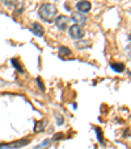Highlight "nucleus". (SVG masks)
<instances>
[{
    "instance_id": "nucleus-1",
    "label": "nucleus",
    "mask_w": 131,
    "mask_h": 149,
    "mask_svg": "<svg viewBox=\"0 0 131 149\" xmlns=\"http://www.w3.org/2000/svg\"><path fill=\"white\" fill-rule=\"evenodd\" d=\"M38 15L43 21H46V23H53L54 20L56 19L58 8H56L54 4H50V3L42 4L39 11H38Z\"/></svg>"
},
{
    "instance_id": "nucleus-2",
    "label": "nucleus",
    "mask_w": 131,
    "mask_h": 149,
    "mask_svg": "<svg viewBox=\"0 0 131 149\" xmlns=\"http://www.w3.org/2000/svg\"><path fill=\"white\" fill-rule=\"evenodd\" d=\"M55 25L58 29H60V31H66L68 26V17L64 16V15H60V16H58L55 20Z\"/></svg>"
},
{
    "instance_id": "nucleus-3",
    "label": "nucleus",
    "mask_w": 131,
    "mask_h": 149,
    "mask_svg": "<svg viewBox=\"0 0 131 149\" xmlns=\"http://www.w3.org/2000/svg\"><path fill=\"white\" fill-rule=\"evenodd\" d=\"M71 19H72V21L76 24V25H84V24L86 23V17L84 16V13H81V12H72V15H71Z\"/></svg>"
},
{
    "instance_id": "nucleus-4",
    "label": "nucleus",
    "mask_w": 131,
    "mask_h": 149,
    "mask_svg": "<svg viewBox=\"0 0 131 149\" xmlns=\"http://www.w3.org/2000/svg\"><path fill=\"white\" fill-rule=\"evenodd\" d=\"M70 36L72 37L73 40H80V38H83V36H84V32H83V29H81V26H79V25H72L70 28Z\"/></svg>"
},
{
    "instance_id": "nucleus-5",
    "label": "nucleus",
    "mask_w": 131,
    "mask_h": 149,
    "mask_svg": "<svg viewBox=\"0 0 131 149\" xmlns=\"http://www.w3.org/2000/svg\"><path fill=\"white\" fill-rule=\"evenodd\" d=\"M76 8H78V12H81V13H86V12H89L91 8H92V4L89 1H86V0H81L76 4Z\"/></svg>"
},
{
    "instance_id": "nucleus-6",
    "label": "nucleus",
    "mask_w": 131,
    "mask_h": 149,
    "mask_svg": "<svg viewBox=\"0 0 131 149\" xmlns=\"http://www.w3.org/2000/svg\"><path fill=\"white\" fill-rule=\"evenodd\" d=\"M30 29H32V32H33L34 34H37V36H39V37H42L43 34H45V29H43V26H42L41 24H38V23L32 24Z\"/></svg>"
},
{
    "instance_id": "nucleus-7",
    "label": "nucleus",
    "mask_w": 131,
    "mask_h": 149,
    "mask_svg": "<svg viewBox=\"0 0 131 149\" xmlns=\"http://www.w3.org/2000/svg\"><path fill=\"white\" fill-rule=\"evenodd\" d=\"M30 140H21V141H19V143H13V144H11V145H0V149H4V148H19V146H24L25 144H28Z\"/></svg>"
},
{
    "instance_id": "nucleus-8",
    "label": "nucleus",
    "mask_w": 131,
    "mask_h": 149,
    "mask_svg": "<svg viewBox=\"0 0 131 149\" xmlns=\"http://www.w3.org/2000/svg\"><path fill=\"white\" fill-rule=\"evenodd\" d=\"M112 69L117 73H122L125 70V65L123 63H112Z\"/></svg>"
},
{
    "instance_id": "nucleus-9",
    "label": "nucleus",
    "mask_w": 131,
    "mask_h": 149,
    "mask_svg": "<svg viewBox=\"0 0 131 149\" xmlns=\"http://www.w3.org/2000/svg\"><path fill=\"white\" fill-rule=\"evenodd\" d=\"M59 54H62V56H70L71 54V50L68 48H64V46H60V48H59Z\"/></svg>"
},
{
    "instance_id": "nucleus-10",
    "label": "nucleus",
    "mask_w": 131,
    "mask_h": 149,
    "mask_svg": "<svg viewBox=\"0 0 131 149\" xmlns=\"http://www.w3.org/2000/svg\"><path fill=\"white\" fill-rule=\"evenodd\" d=\"M43 125H45V123H43V121H41V123H37L34 131H36V132H41V131H43Z\"/></svg>"
},
{
    "instance_id": "nucleus-11",
    "label": "nucleus",
    "mask_w": 131,
    "mask_h": 149,
    "mask_svg": "<svg viewBox=\"0 0 131 149\" xmlns=\"http://www.w3.org/2000/svg\"><path fill=\"white\" fill-rule=\"evenodd\" d=\"M49 145H50V140H45L43 143L41 144V145L36 146V149H42V148H45V146H49Z\"/></svg>"
},
{
    "instance_id": "nucleus-12",
    "label": "nucleus",
    "mask_w": 131,
    "mask_h": 149,
    "mask_svg": "<svg viewBox=\"0 0 131 149\" xmlns=\"http://www.w3.org/2000/svg\"><path fill=\"white\" fill-rule=\"evenodd\" d=\"M63 121H64L63 116H62V115H56V123H58L59 125H62V124H63Z\"/></svg>"
},
{
    "instance_id": "nucleus-13",
    "label": "nucleus",
    "mask_w": 131,
    "mask_h": 149,
    "mask_svg": "<svg viewBox=\"0 0 131 149\" xmlns=\"http://www.w3.org/2000/svg\"><path fill=\"white\" fill-rule=\"evenodd\" d=\"M12 62H13V63H14V68H17L20 71H24V70H23V68H20V66H19V63H17V62H16V59H12Z\"/></svg>"
},
{
    "instance_id": "nucleus-14",
    "label": "nucleus",
    "mask_w": 131,
    "mask_h": 149,
    "mask_svg": "<svg viewBox=\"0 0 131 149\" xmlns=\"http://www.w3.org/2000/svg\"><path fill=\"white\" fill-rule=\"evenodd\" d=\"M37 82H38V84H39V88H41V90L42 91H43V90H45V87H43V83H42V81H41V79H37Z\"/></svg>"
},
{
    "instance_id": "nucleus-15",
    "label": "nucleus",
    "mask_w": 131,
    "mask_h": 149,
    "mask_svg": "<svg viewBox=\"0 0 131 149\" xmlns=\"http://www.w3.org/2000/svg\"><path fill=\"white\" fill-rule=\"evenodd\" d=\"M12 1H13V0H3V3L5 4V6H11Z\"/></svg>"
},
{
    "instance_id": "nucleus-16",
    "label": "nucleus",
    "mask_w": 131,
    "mask_h": 149,
    "mask_svg": "<svg viewBox=\"0 0 131 149\" xmlns=\"http://www.w3.org/2000/svg\"><path fill=\"white\" fill-rule=\"evenodd\" d=\"M126 50H127V54H128V57H131V45H128Z\"/></svg>"
},
{
    "instance_id": "nucleus-17",
    "label": "nucleus",
    "mask_w": 131,
    "mask_h": 149,
    "mask_svg": "<svg viewBox=\"0 0 131 149\" xmlns=\"http://www.w3.org/2000/svg\"><path fill=\"white\" fill-rule=\"evenodd\" d=\"M130 40H131V34H130Z\"/></svg>"
}]
</instances>
